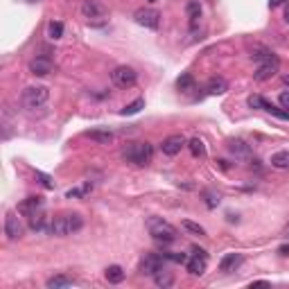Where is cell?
<instances>
[{
	"mask_svg": "<svg viewBox=\"0 0 289 289\" xmlns=\"http://www.w3.org/2000/svg\"><path fill=\"white\" fill-rule=\"evenodd\" d=\"M278 104L283 106L285 111H289V93H287V90H285V93H280V95H278Z\"/></svg>",
	"mask_w": 289,
	"mask_h": 289,
	"instance_id": "836d02e7",
	"label": "cell"
},
{
	"mask_svg": "<svg viewBox=\"0 0 289 289\" xmlns=\"http://www.w3.org/2000/svg\"><path fill=\"white\" fill-rule=\"evenodd\" d=\"M90 190H93V185H90V183H84L81 188H70V190L66 192V197H68V199H81V197L88 195Z\"/></svg>",
	"mask_w": 289,
	"mask_h": 289,
	"instance_id": "f1b7e54d",
	"label": "cell"
},
{
	"mask_svg": "<svg viewBox=\"0 0 289 289\" xmlns=\"http://www.w3.org/2000/svg\"><path fill=\"white\" fill-rule=\"evenodd\" d=\"M271 165L278 167V170H287V167H289V152H287V149L271 154Z\"/></svg>",
	"mask_w": 289,
	"mask_h": 289,
	"instance_id": "cb8c5ba5",
	"label": "cell"
},
{
	"mask_svg": "<svg viewBox=\"0 0 289 289\" xmlns=\"http://www.w3.org/2000/svg\"><path fill=\"white\" fill-rule=\"evenodd\" d=\"M278 72V57L269 59V61H260L256 68V72H253V79L258 81V84H262V81L271 79V77Z\"/></svg>",
	"mask_w": 289,
	"mask_h": 289,
	"instance_id": "30bf717a",
	"label": "cell"
},
{
	"mask_svg": "<svg viewBox=\"0 0 289 289\" xmlns=\"http://www.w3.org/2000/svg\"><path fill=\"white\" fill-rule=\"evenodd\" d=\"M181 226H183L188 233H192V235H199V237L206 235V228L199 226L197 222H192V219H183V222H181Z\"/></svg>",
	"mask_w": 289,
	"mask_h": 289,
	"instance_id": "f546056e",
	"label": "cell"
},
{
	"mask_svg": "<svg viewBox=\"0 0 289 289\" xmlns=\"http://www.w3.org/2000/svg\"><path fill=\"white\" fill-rule=\"evenodd\" d=\"M287 0H269V9H276V7H280V5H285Z\"/></svg>",
	"mask_w": 289,
	"mask_h": 289,
	"instance_id": "d590c367",
	"label": "cell"
},
{
	"mask_svg": "<svg viewBox=\"0 0 289 289\" xmlns=\"http://www.w3.org/2000/svg\"><path fill=\"white\" fill-rule=\"evenodd\" d=\"M217 204H219V197H215L213 192H206V206H208V208H215Z\"/></svg>",
	"mask_w": 289,
	"mask_h": 289,
	"instance_id": "e575fe53",
	"label": "cell"
},
{
	"mask_svg": "<svg viewBox=\"0 0 289 289\" xmlns=\"http://www.w3.org/2000/svg\"><path fill=\"white\" fill-rule=\"evenodd\" d=\"M29 228H34V231H50V224H47V217L43 215V210H38V213H34L29 217Z\"/></svg>",
	"mask_w": 289,
	"mask_h": 289,
	"instance_id": "603a6c76",
	"label": "cell"
},
{
	"mask_svg": "<svg viewBox=\"0 0 289 289\" xmlns=\"http://www.w3.org/2000/svg\"><path fill=\"white\" fill-rule=\"evenodd\" d=\"M27 70H29V75H34V77H45V75H50V72L54 70V63L50 61L47 57H36V59L29 61Z\"/></svg>",
	"mask_w": 289,
	"mask_h": 289,
	"instance_id": "4fadbf2b",
	"label": "cell"
},
{
	"mask_svg": "<svg viewBox=\"0 0 289 289\" xmlns=\"http://www.w3.org/2000/svg\"><path fill=\"white\" fill-rule=\"evenodd\" d=\"M111 81H113L118 88H131L138 81V72L131 66H120L111 72Z\"/></svg>",
	"mask_w": 289,
	"mask_h": 289,
	"instance_id": "8992f818",
	"label": "cell"
},
{
	"mask_svg": "<svg viewBox=\"0 0 289 289\" xmlns=\"http://www.w3.org/2000/svg\"><path fill=\"white\" fill-rule=\"evenodd\" d=\"M106 14H109V9H106L102 2H97V0H84V5H81V16L88 18L90 23H93V20H100V18H106Z\"/></svg>",
	"mask_w": 289,
	"mask_h": 289,
	"instance_id": "9c48e42d",
	"label": "cell"
},
{
	"mask_svg": "<svg viewBox=\"0 0 289 289\" xmlns=\"http://www.w3.org/2000/svg\"><path fill=\"white\" fill-rule=\"evenodd\" d=\"M206 262H208V258H201L192 253V258H188V262H185V269L192 276H201L206 271Z\"/></svg>",
	"mask_w": 289,
	"mask_h": 289,
	"instance_id": "2e32d148",
	"label": "cell"
},
{
	"mask_svg": "<svg viewBox=\"0 0 289 289\" xmlns=\"http://www.w3.org/2000/svg\"><path fill=\"white\" fill-rule=\"evenodd\" d=\"M142 109H145V100H142V97H138V100H133L131 104L124 106V109L120 111V115H124V118H127V115H136V113H140Z\"/></svg>",
	"mask_w": 289,
	"mask_h": 289,
	"instance_id": "4316f807",
	"label": "cell"
},
{
	"mask_svg": "<svg viewBox=\"0 0 289 289\" xmlns=\"http://www.w3.org/2000/svg\"><path fill=\"white\" fill-rule=\"evenodd\" d=\"M147 231H149V235L156 240V242H163V244H167V242H174L176 240V228L172 226L170 222H165L163 217H149L147 219Z\"/></svg>",
	"mask_w": 289,
	"mask_h": 289,
	"instance_id": "277c9868",
	"label": "cell"
},
{
	"mask_svg": "<svg viewBox=\"0 0 289 289\" xmlns=\"http://www.w3.org/2000/svg\"><path fill=\"white\" fill-rule=\"evenodd\" d=\"M192 253H195V256H201V258H208V253H206L204 249H199V247H192Z\"/></svg>",
	"mask_w": 289,
	"mask_h": 289,
	"instance_id": "8d00e7d4",
	"label": "cell"
},
{
	"mask_svg": "<svg viewBox=\"0 0 289 289\" xmlns=\"http://www.w3.org/2000/svg\"><path fill=\"white\" fill-rule=\"evenodd\" d=\"M278 253L280 256H289V244H283V247L278 249Z\"/></svg>",
	"mask_w": 289,
	"mask_h": 289,
	"instance_id": "74e56055",
	"label": "cell"
},
{
	"mask_svg": "<svg viewBox=\"0 0 289 289\" xmlns=\"http://www.w3.org/2000/svg\"><path fill=\"white\" fill-rule=\"evenodd\" d=\"M47 36L52 38V41H59V38L63 36V23H59V20H50V23H47Z\"/></svg>",
	"mask_w": 289,
	"mask_h": 289,
	"instance_id": "83f0119b",
	"label": "cell"
},
{
	"mask_svg": "<svg viewBox=\"0 0 289 289\" xmlns=\"http://www.w3.org/2000/svg\"><path fill=\"white\" fill-rule=\"evenodd\" d=\"M152 278H154V283H156V287H163V289H167V287H172V285H174V274H172L167 267H161V269H158Z\"/></svg>",
	"mask_w": 289,
	"mask_h": 289,
	"instance_id": "e0dca14e",
	"label": "cell"
},
{
	"mask_svg": "<svg viewBox=\"0 0 289 289\" xmlns=\"http://www.w3.org/2000/svg\"><path fill=\"white\" fill-rule=\"evenodd\" d=\"M23 233H25V226L20 224L18 215L7 213V217H5V235L9 237V240H18V237H23Z\"/></svg>",
	"mask_w": 289,
	"mask_h": 289,
	"instance_id": "7c38bea8",
	"label": "cell"
},
{
	"mask_svg": "<svg viewBox=\"0 0 289 289\" xmlns=\"http://www.w3.org/2000/svg\"><path fill=\"white\" fill-rule=\"evenodd\" d=\"M149 2H156V0H149Z\"/></svg>",
	"mask_w": 289,
	"mask_h": 289,
	"instance_id": "60d3db41",
	"label": "cell"
},
{
	"mask_svg": "<svg viewBox=\"0 0 289 289\" xmlns=\"http://www.w3.org/2000/svg\"><path fill=\"white\" fill-rule=\"evenodd\" d=\"M185 147V138L181 136V133H174V136H167L165 140L161 142V152L165 154V156H176V154H181V149Z\"/></svg>",
	"mask_w": 289,
	"mask_h": 289,
	"instance_id": "8fae6325",
	"label": "cell"
},
{
	"mask_svg": "<svg viewBox=\"0 0 289 289\" xmlns=\"http://www.w3.org/2000/svg\"><path fill=\"white\" fill-rule=\"evenodd\" d=\"M283 84H285V86H289V75H283Z\"/></svg>",
	"mask_w": 289,
	"mask_h": 289,
	"instance_id": "ab89813d",
	"label": "cell"
},
{
	"mask_svg": "<svg viewBox=\"0 0 289 289\" xmlns=\"http://www.w3.org/2000/svg\"><path fill=\"white\" fill-rule=\"evenodd\" d=\"M38 210H43V197H27L18 204V215H25V217H32Z\"/></svg>",
	"mask_w": 289,
	"mask_h": 289,
	"instance_id": "5bb4252c",
	"label": "cell"
},
{
	"mask_svg": "<svg viewBox=\"0 0 289 289\" xmlns=\"http://www.w3.org/2000/svg\"><path fill=\"white\" fill-rule=\"evenodd\" d=\"M206 90H208L210 95H224L228 90V84L224 77H213V79L206 84Z\"/></svg>",
	"mask_w": 289,
	"mask_h": 289,
	"instance_id": "ffe728a7",
	"label": "cell"
},
{
	"mask_svg": "<svg viewBox=\"0 0 289 289\" xmlns=\"http://www.w3.org/2000/svg\"><path fill=\"white\" fill-rule=\"evenodd\" d=\"M133 20H136L140 27H147V29H158V25H161V14H158L156 9H138L136 14H133Z\"/></svg>",
	"mask_w": 289,
	"mask_h": 289,
	"instance_id": "ba28073f",
	"label": "cell"
},
{
	"mask_svg": "<svg viewBox=\"0 0 289 289\" xmlns=\"http://www.w3.org/2000/svg\"><path fill=\"white\" fill-rule=\"evenodd\" d=\"M104 278L109 280V283H113V285L122 283V280H124V269H122L120 265H111V267H106V269H104Z\"/></svg>",
	"mask_w": 289,
	"mask_h": 289,
	"instance_id": "44dd1931",
	"label": "cell"
},
{
	"mask_svg": "<svg viewBox=\"0 0 289 289\" xmlns=\"http://www.w3.org/2000/svg\"><path fill=\"white\" fill-rule=\"evenodd\" d=\"M165 256V260H170V262H176V265H185L188 262V253H163Z\"/></svg>",
	"mask_w": 289,
	"mask_h": 289,
	"instance_id": "1f68e13d",
	"label": "cell"
},
{
	"mask_svg": "<svg viewBox=\"0 0 289 289\" xmlns=\"http://www.w3.org/2000/svg\"><path fill=\"white\" fill-rule=\"evenodd\" d=\"M185 14H188V18H190V23H192V27L197 25V20L201 18V5L199 2H188V7H185Z\"/></svg>",
	"mask_w": 289,
	"mask_h": 289,
	"instance_id": "484cf974",
	"label": "cell"
},
{
	"mask_svg": "<svg viewBox=\"0 0 289 289\" xmlns=\"http://www.w3.org/2000/svg\"><path fill=\"white\" fill-rule=\"evenodd\" d=\"M50 100V90L47 86H27L20 95V104L25 106L27 111H36V109H43Z\"/></svg>",
	"mask_w": 289,
	"mask_h": 289,
	"instance_id": "3957f363",
	"label": "cell"
},
{
	"mask_svg": "<svg viewBox=\"0 0 289 289\" xmlns=\"http://www.w3.org/2000/svg\"><path fill=\"white\" fill-rule=\"evenodd\" d=\"M122 156L127 158L129 163H133V165L145 167V165L152 163L154 147L149 145V142H131V145H127V149L122 152Z\"/></svg>",
	"mask_w": 289,
	"mask_h": 289,
	"instance_id": "7a4b0ae2",
	"label": "cell"
},
{
	"mask_svg": "<svg viewBox=\"0 0 289 289\" xmlns=\"http://www.w3.org/2000/svg\"><path fill=\"white\" fill-rule=\"evenodd\" d=\"M188 147H190V154L195 158H206V145L201 138H192V140L188 142Z\"/></svg>",
	"mask_w": 289,
	"mask_h": 289,
	"instance_id": "d4e9b609",
	"label": "cell"
},
{
	"mask_svg": "<svg viewBox=\"0 0 289 289\" xmlns=\"http://www.w3.org/2000/svg\"><path fill=\"white\" fill-rule=\"evenodd\" d=\"M86 136L90 138L93 142H97V145H111L113 142V133L111 131H106V129H93V131H88Z\"/></svg>",
	"mask_w": 289,
	"mask_h": 289,
	"instance_id": "ac0fdd59",
	"label": "cell"
},
{
	"mask_svg": "<svg viewBox=\"0 0 289 289\" xmlns=\"http://www.w3.org/2000/svg\"><path fill=\"white\" fill-rule=\"evenodd\" d=\"M249 106H251V109L267 111V113L276 115L278 120H289V111H285L283 106H276V104H271V102H267L262 95H251V97H249Z\"/></svg>",
	"mask_w": 289,
	"mask_h": 289,
	"instance_id": "5b68a950",
	"label": "cell"
},
{
	"mask_svg": "<svg viewBox=\"0 0 289 289\" xmlns=\"http://www.w3.org/2000/svg\"><path fill=\"white\" fill-rule=\"evenodd\" d=\"M240 262H242V256H240V253H226V256L219 260V271H226L228 274V271H233Z\"/></svg>",
	"mask_w": 289,
	"mask_h": 289,
	"instance_id": "d6986e66",
	"label": "cell"
},
{
	"mask_svg": "<svg viewBox=\"0 0 289 289\" xmlns=\"http://www.w3.org/2000/svg\"><path fill=\"white\" fill-rule=\"evenodd\" d=\"M81 228H84V217H81L79 213H66L50 222V231L47 233L63 237V235H72V233L81 231Z\"/></svg>",
	"mask_w": 289,
	"mask_h": 289,
	"instance_id": "6da1fadb",
	"label": "cell"
},
{
	"mask_svg": "<svg viewBox=\"0 0 289 289\" xmlns=\"http://www.w3.org/2000/svg\"><path fill=\"white\" fill-rule=\"evenodd\" d=\"M285 20H287V23H289V2H287V5H285Z\"/></svg>",
	"mask_w": 289,
	"mask_h": 289,
	"instance_id": "f35d334b",
	"label": "cell"
},
{
	"mask_svg": "<svg viewBox=\"0 0 289 289\" xmlns=\"http://www.w3.org/2000/svg\"><path fill=\"white\" fill-rule=\"evenodd\" d=\"M228 152H231L235 158H249L251 156V147H249L244 140H240V138L228 140Z\"/></svg>",
	"mask_w": 289,
	"mask_h": 289,
	"instance_id": "9a60e30c",
	"label": "cell"
},
{
	"mask_svg": "<svg viewBox=\"0 0 289 289\" xmlns=\"http://www.w3.org/2000/svg\"><path fill=\"white\" fill-rule=\"evenodd\" d=\"M176 88H179V90H192V88H195V77L190 75V72L181 75L179 79H176Z\"/></svg>",
	"mask_w": 289,
	"mask_h": 289,
	"instance_id": "4dcf8cb0",
	"label": "cell"
},
{
	"mask_svg": "<svg viewBox=\"0 0 289 289\" xmlns=\"http://www.w3.org/2000/svg\"><path fill=\"white\" fill-rule=\"evenodd\" d=\"M70 285H72V278H70V276L59 274V276H52V278H47L45 287H47V289H63V287H70Z\"/></svg>",
	"mask_w": 289,
	"mask_h": 289,
	"instance_id": "7402d4cb",
	"label": "cell"
},
{
	"mask_svg": "<svg viewBox=\"0 0 289 289\" xmlns=\"http://www.w3.org/2000/svg\"><path fill=\"white\" fill-rule=\"evenodd\" d=\"M36 179H38V183H41L45 190H52V188H54L52 179H50V176H47V174H43V172H36Z\"/></svg>",
	"mask_w": 289,
	"mask_h": 289,
	"instance_id": "d6a6232c",
	"label": "cell"
},
{
	"mask_svg": "<svg viewBox=\"0 0 289 289\" xmlns=\"http://www.w3.org/2000/svg\"><path fill=\"white\" fill-rule=\"evenodd\" d=\"M165 256L163 253H147V256L140 260V267H138V271H140L142 276H154L161 267H165Z\"/></svg>",
	"mask_w": 289,
	"mask_h": 289,
	"instance_id": "52a82bcc",
	"label": "cell"
}]
</instances>
